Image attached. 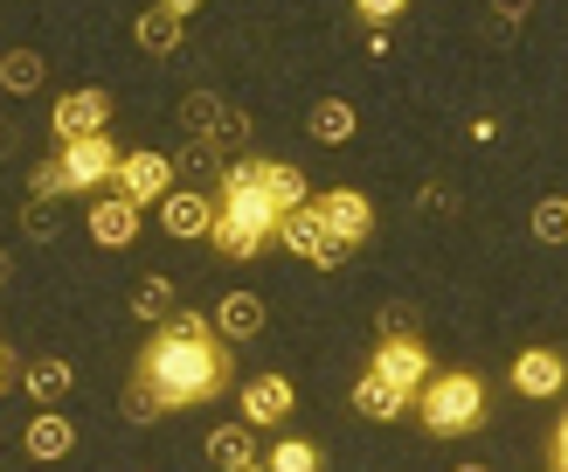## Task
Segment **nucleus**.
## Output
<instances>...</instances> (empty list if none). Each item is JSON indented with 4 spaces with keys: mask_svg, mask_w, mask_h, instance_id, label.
<instances>
[{
    "mask_svg": "<svg viewBox=\"0 0 568 472\" xmlns=\"http://www.w3.org/2000/svg\"><path fill=\"white\" fill-rule=\"evenodd\" d=\"M0 83H8L14 98L42 91V56H36V49H8V56H0Z\"/></svg>",
    "mask_w": 568,
    "mask_h": 472,
    "instance_id": "24",
    "label": "nucleus"
},
{
    "mask_svg": "<svg viewBox=\"0 0 568 472\" xmlns=\"http://www.w3.org/2000/svg\"><path fill=\"white\" fill-rule=\"evenodd\" d=\"M305 132L320 139V147H339V139H354V104H347V98H326V104H312Z\"/></svg>",
    "mask_w": 568,
    "mask_h": 472,
    "instance_id": "21",
    "label": "nucleus"
},
{
    "mask_svg": "<svg viewBox=\"0 0 568 472\" xmlns=\"http://www.w3.org/2000/svg\"><path fill=\"white\" fill-rule=\"evenodd\" d=\"M458 472H486V465H458Z\"/></svg>",
    "mask_w": 568,
    "mask_h": 472,
    "instance_id": "39",
    "label": "nucleus"
},
{
    "mask_svg": "<svg viewBox=\"0 0 568 472\" xmlns=\"http://www.w3.org/2000/svg\"><path fill=\"white\" fill-rule=\"evenodd\" d=\"M416 396H409V389H395V382H382L375 369H367L361 382H354V410L367 416V424H395V416H403Z\"/></svg>",
    "mask_w": 568,
    "mask_h": 472,
    "instance_id": "16",
    "label": "nucleus"
},
{
    "mask_svg": "<svg viewBox=\"0 0 568 472\" xmlns=\"http://www.w3.org/2000/svg\"><path fill=\"white\" fill-rule=\"evenodd\" d=\"M548 459H555V472H568V416L555 424V452H548Z\"/></svg>",
    "mask_w": 568,
    "mask_h": 472,
    "instance_id": "34",
    "label": "nucleus"
},
{
    "mask_svg": "<svg viewBox=\"0 0 568 472\" xmlns=\"http://www.w3.org/2000/svg\"><path fill=\"white\" fill-rule=\"evenodd\" d=\"M160 222H166V237H181V243H202V237H215V194L174 188V194L160 202Z\"/></svg>",
    "mask_w": 568,
    "mask_h": 472,
    "instance_id": "11",
    "label": "nucleus"
},
{
    "mask_svg": "<svg viewBox=\"0 0 568 472\" xmlns=\"http://www.w3.org/2000/svg\"><path fill=\"white\" fill-rule=\"evenodd\" d=\"M277 243L292 250V258H305V264H326V271L354 258V250H347V243H339L326 222H320V209H312V202H305V209H292V215H277Z\"/></svg>",
    "mask_w": 568,
    "mask_h": 472,
    "instance_id": "4",
    "label": "nucleus"
},
{
    "mask_svg": "<svg viewBox=\"0 0 568 472\" xmlns=\"http://www.w3.org/2000/svg\"><path fill=\"white\" fill-rule=\"evenodd\" d=\"M409 305H382V341H395V333H409Z\"/></svg>",
    "mask_w": 568,
    "mask_h": 472,
    "instance_id": "31",
    "label": "nucleus"
},
{
    "mask_svg": "<svg viewBox=\"0 0 568 472\" xmlns=\"http://www.w3.org/2000/svg\"><path fill=\"white\" fill-rule=\"evenodd\" d=\"M160 8H166V14H174V21H187L194 8H202V0H160Z\"/></svg>",
    "mask_w": 568,
    "mask_h": 472,
    "instance_id": "35",
    "label": "nucleus"
},
{
    "mask_svg": "<svg viewBox=\"0 0 568 472\" xmlns=\"http://www.w3.org/2000/svg\"><path fill=\"white\" fill-rule=\"evenodd\" d=\"M21 230L36 237V243H49V237H55V209H49V202H28V209H21Z\"/></svg>",
    "mask_w": 568,
    "mask_h": 472,
    "instance_id": "30",
    "label": "nucleus"
},
{
    "mask_svg": "<svg viewBox=\"0 0 568 472\" xmlns=\"http://www.w3.org/2000/svg\"><path fill=\"white\" fill-rule=\"evenodd\" d=\"M21 444H28V459H70V444H77V431H70V424H63V416H55V410H42L36 424L21 431Z\"/></svg>",
    "mask_w": 568,
    "mask_h": 472,
    "instance_id": "20",
    "label": "nucleus"
},
{
    "mask_svg": "<svg viewBox=\"0 0 568 472\" xmlns=\"http://www.w3.org/2000/svg\"><path fill=\"white\" fill-rule=\"evenodd\" d=\"M375 375L416 396V389L430 382V354H423V341H416V333H395V341H382V348H375Z\"/></svg>",
    "mask_w": 568,
    "mask_h": 472,
    "instance_id": "10",
    "label": "nucleus"
},
{
    "mask_svg": "<svg viewBox=\"0 0 568 472\" xmlns=\"http://www.w3.org/2000/svg\"><path fill=\"white\" fill-rule=\"evenodd\" d=\"M21 389H28V396H36L42 410H55V403H63L70 389H77V375H70V361L42 354V361H28V369H21Z\"/></svg>",
    "mask_w": 568,
    "mask_h": 472,
    "instance_id": "18",
    "label": "nucleus"
},
{
    "mask_svg": "<svg viewBox=\"0 0 568 472\" xmlns=\"http://www.w3.org/2000/svg\"><path fill=\"white\" fill-rule=\"evenodd\" d=\"M277 237V209L264 194V160H236L222 174V194H215V250L222 258H257V250Z\"/></svg>",
    "mask_w": 568,
    "mask_h": 472,
    "instance_id": "2",
    "label": "nucleus"
},
{
    "mask_svg": "<svg viewBox=\"0 0 568 472\" xmlns=\"http://www.w3.org/2000/svg\"><path fill=\"white\" fill-rule=\"evenodd\" d=\"M119 147H111V132L98 139H77V147H63V181L70 188H104V181H119Z\"/></svg>",
    "mask_w": 568,
    "mask_h": 472,
    "instance_id": "8",
    "label": "nucleus"
},
{
    "mask_svg": "<svg viewBox=\"0 0 568 472\" xmlns=\"http://www.w3.org/2000/svg\"><path fill=\"white\" fill-rule=\"evenodd\" d=\"M91 237H98L104 250H125V243L139 237V202H125L119 188L98 194V202H91Z\"/></svg>",
    "mask_w": 568,
    "mask_h": 472,
    "instance_id": "13",
    "label": "nucleus"
},
{
    "mask_svg": "<svg viewBox=\"0 0 568 472\" xmlns=\"http://www.w3.org/2000/svg\"><path fill=\"white\" fill-rule=\"evenodd\" d=\"M111 188H119L125 202H139V209H146V202H166V194H174V160H166V153H125V160H119V181H111Z\"/></svg>",
    "mask_w": 568,
    "mask_h": 472,
    "instance_id": "7",
    "label": "nucleus"
},
{
    "mask_svg": "<svg viewBox=\"0 0 568 472\" xmlns=\"http://www.w3.org/2000/svg\"><path fill=\"white\" fill-rule=\"evenodd\" d=\"M181 119H187V132L202 139V147H243L250 139V111L243 104H222V98H209V91H194L187 104H181Z\"/></svg>",
    "mask_w": 568,
    "mask_h": 472,
    "instance_id": "5",
    "label": "nucleus"
},
{
    "mask_svg": "<svg viewBox=\"0 0 568 472\" xmlns=\"http://www.w3.org/2000/svg\"><path fill=\"white\" fill-rule=\"evenodd\" d=\"M132 36H139V49H153V56H174V49H181V21L166 14V8H146Z\"/></svg>",
    "mask_w": 568,
    "mask_h": 472,
    "instance_id": "23",
    "label": "nucleus"
},
{
    "mask_svg": "<svg viewBox=\"0 0 568 472\" xmlns=\"http://www.w3.org/2000/svg\"><path fill=\"white\" fill-rule=\"evenodd\" d=\"M250 472H271V465H250Z\"/></svg>",
    "mask_w": 568,
    "mask_h": 472,
    "instance_id": "40",
    "label": "nucleus"
},
{
    "mask_svg": "<svg viewBox=\"0 0 568 472\" xmlns=\"http://www.w3.org/2000/svg\"><path fill=\"white\" fill-rule=\"evenodd\" d=\"M534 237H541V243H568V202H541V209H534Z\"/></svg>",
    "mask_w": 568,
    "mask_h": 472,
    "instance_id": "27",
    "label": "nucleus"
},
{
    "mask_svg": "<svg viewBox=\"0 0 568 472\" xmlns=\"http://www.w3.org/2000/svg\"><path fill=\"white\" fill-rule=\"evenodd\" d=\"M215 327H222V341H257V333H264V299L257 292H230V299H222L215 305Z\"/></svg>",
    "mask_w": 568,
    "mask_h": 472,
    "instance_id": "17",
    "label": "nucleus"
},
{
    "mask_svg": "<svg viewBox=\"0 0 568 472\" xmlns=\"http://www.w3.org/2000/svg\"><path fill=\"white\" fill-rule=\"evenodd\" d=\"M98 132H111V91L83 83V91L55 98V139H63V147H77V139H98Z\"/></svg>",
    "mask_w": 568,
    "mask_h": 472,
    "instance_id": "6",
    "label": "nucleus"
},
{
    "mask_svg": "<svg viewBox=\"0 0 568 472\" xmlns=\"http://www.w3.org/2000/svg\"><path fill=\"white\" fill-rule=\"evenodd\" d=\"M139 375L160 389V403H166V410H187V403L222 396V389L236 382V361H230V341H215V333H202V341H181V333H153L146 354H139Z\"/></svg>",
    "mask_w": 568,
    "mask_h": 472,
    "instance_id": "1",
    "label": "nucleus"
},
{
    "mask_svg": "<svg viewBox=\"0 0 568 472\" xmlns=\"http://www.w3.org/2000/svg\"><path fill=\"white\" fill-rule=\"evenodd\" d=\"M493 14H499L506 28H520V21L534 14V0H493Z\"/></svg>",
    "mask_w": 568,
    "mask_h": 472,
    "instance_id": "33",
    "label": "nucleus"
},
{
    "mask_svg": "<svg viewBox=\"0 0 568 472\" xmlns=\"http://www.w3.org/2000/svg\"><path fill=\"white\" fill-rule=\"evenodd\" d=\"M292 382L284 375H257V382H243V424H284L292 416Z\"/></svg>",
    "mask_w": 568,
    "mask_h": 472,
    "instance_id": "15",
    "label": "nucleus"
},
{
    "mask_svg": "<svg viewBox=\"0 0 568 472\" xmlns=\"http://www.w3.org/2000/svg\"><path fill=\"white\" fill-rule=\"evenodd\" d=\"M8 369H14V361H8V348H0V382H8Z\"/></svg>",
    "mask_w": 568,
    "mask_h": 472,
    "instance_id": "38",
    "label": "nucleus"
},
{
    "mask_svg": "<svg viewBox=\"0 0 568 472\" xmlns=\"http://www.w3.org/2000/svg\"><path fill=\"white\" fill-rule=\"evenodd\" d=\"M312 209H320V222H326V230L347 243V250H361L367 230H375V209H367V194H354V188H333V194H320Z\"/></svg>",
    "mask_w": 568,
    "mask_h": 472,
    "instance_id": "9",
    "label": "nucleus"
},
{
    "mask_svg": "<svg viewBox=\"0 0 568 472\" xmlns=\"http://www.w3.org/2000/svg\"><path fill=\"white\" fill-rule=\"evenodd\" d=\"M132 313L139 320H174L181 313V305H174V278H166V271L139 278V285H132Z\"/></svg>",
    "mask_w": 568,
    "mask_h": 472,
    "instance_id": "22",
    "label": "nucleus"
},
{
    "mask_svg": "<svg viewBox=\"0 0 568 472\" xmlns=\"http://www.w3.org/2000/svg\"><path fill=\"white\" fill-rule=\"evenodd\" d=\"M416 416H423V431H437V438L478 431L486 424V382L478 375H430L416 389Z\"/></svg>",
    "mask_w": 568,
    "mask_h": 472,
    "instance_id": "3",
    "label": "nucleus"
},
{
    "mask_svg": "<svg viewBox=\"0 0 568 472\" xmlns=\"http://www.w3.org/2000/svg\"><path fill=\"white\" fill-rule=\"evenodd\" d=\"M160 333H181V341H202V333H215V313H187V305H181V313L166 320Z\"/></svg>",
    "mask_w": 568,
    "mask_h": 472,
    "instance_id": "29",
    "label": "nucleus"
},
{
    "mask_svg": "<svg viewBox=\"0 0 568 472\" xmlns=\"http://www.w3.org/2000/svg\"><path fill=\"white\" fill-rule=\"evenodd\" d=\"M264 194H271V209H277V215H292V209L312 202V188H305V174H298L292 160H264Z\"/></svg>",
    "mask_w": 568,
    "mask_h": 472,
    "instance_id": "19",
    "label": "nucleus"
},
{
    "mask_svg": "<svg viewBox=\"0 0 568 472\" xmlns=\"http://www.w3.org/2000/svg\"><path fill=\"white\" fill-rule=\"evenodd\" d=\"M264 465H271V472H320V452H312L305 438H277Z\"/></svg>",
    "mask_w": 568,
    "mask_h": 472,
    "instance_id": "26",
    "label": "nucleus"
},
{
    "mask_svg": "<svg viewBox=\"0 0 568 472\" xmlns=\"http://www.w3.org/2000/svg\"><path fill=\"white\" fill-rule=\"evenodd\" d=\"M354 8H361L367 21H395V14H403V8H409V0H354Z\"/></svg>",
    "mask_w": 568,
    "mask_h": 472,
    "instance_id": "32",
    "label": "nucleus"
},
{
    "mask_svg": "<svg viewBox=\"0 0 568 472\" xmlns=\"http://www.w3.org/2000/svg\"><path fill=\"white\" fill-rule=\"evenodd\" d=\"M70 181H63V160H49V167H36L28 174V202H49V194H63Z\"/></svg>",
    "mask_w": 568,
    "mask_h": 472,
    "instance_id": "28",
    "label": "nucleus"
},
{
    "mask_svg": "<svg viewBox=\"0 0 568 472\" xmlns=\"http://www.w3.org/2000/svg\"><path fill=\"white\" fill-rule=\"evenodd\" d=\"M119 410L132 416V424H153V416H160L166 403H160V389H153L146 375H132V382H125V396H119Z\"/></svg>",
    "mask_w": 568,
    "mask_h": 472,
    "instance_id": "25",
    "label": "nucleus"
},
{
    "mask_svg": "<svg viewBox=\"0 0 568 472\" xmlns=\"http://www.w3.org/2000/svg\"><path fill=\"white\" fill-rule=\"evenodd\" d=\"M514 389H520V396H561V389H568V361L555 348H527L514 361Z\"/></svg>",
    "mask_w": 568,
    "mask_h": 472,
    "instance_id": "12",
    "label": "nucleus"
},
{
    "mask_svg": "<svg viewBox=\"0 0 568 472\" xmlns=\"http://www.w3.org/2000/svg\"><path fill=\"white\" fill-rule=\"evenodd\" d=\"M8 278H14V258H8V250H0V292H8Z\"/></svg>",
    "mask_w": 568,
    "mask_h": 472,
    "instance_id": "37",
    "label": "nucleus"
},
{
    "mask_svg": "<svg viewBox=\"0 0 568 472\" xmlns=\"http://www.w3.org/2000/svg\"><path fill=\"white\" fill-rule=\"evenodd\" d=\"M14 147H21V132H14L8 119H0V153H14Z\"/></svg>",
    "mask_w": 568,
    "mask_h": 472,
    "instance_id": "36",
    "label": "nucleus"
},
{
    "mask_svg": "<svg viewBox=\"0 0 568 472\" xmlns=\"http://www.w3.org/2000/svg\"><path fill=\"white\" fill-rule=\"evenodd\" d=\"M250 431H257V424H215L209 444H202L209 465H215V472H250V465H264V459H257V438H250Z\"/></svg>",
    "mask_w": 568,
    "mask_h": 472,
    "instance_id": "14",
    "label": "nucleus"
}]
</instances>
